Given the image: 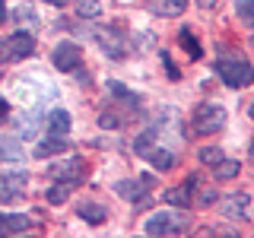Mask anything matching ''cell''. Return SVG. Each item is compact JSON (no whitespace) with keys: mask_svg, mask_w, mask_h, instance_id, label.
<instances>
[{"mask_svg":"<svg viewBox=\"0 0 254 238\" xmlns=\"http://www.w3.org/2000/svg\"><path fill=\"white\" fill-rule=\"evenodd\" d=\"M216 73H219V79L226 86L242 89V86H248L251 79H254V67L242 58V54H229V58H219L216 60Z\"/></svg>","mask_w":254,"mask_h":238,"instance_id":"cell-1","label":"cell"},{"mask_svg":"<svg viewBox=\"0 0 254 238\" xmlns=\"http://www.w3.org/2000/svg\"><path fill=\"white\" fill-rule=\"evenodd\" d=\"M190 219L185 213H153V216L146 219V226H143V232L146 235H181L188 232Z\"/></svg>","mask_w":254,"mask_h":238,"instance_id":"cell-2","label":"cell"},{"mask_svg":"<svg viewBox=\"0 0 254 238\" xmlns=\"http://www.w3.org/2000/svg\"><path fill=\"white\" fill-rule=\"evenodd\" d=\"M226 127V108L222 105H213V102H203L200 108L194 111V133L197 137H210Z\"/></svg>","mask_w":254,"mask_h":238,"instance_id":"cell-3","label":"cell"},{"mask_svg":"<svg viewBox=\"0 0 254 238\" xmlns=\"http://www.w3.org/2000/svg\"><path fill=\"white\" fill-rule=\"evenodd\" d=\"M32 51H35V38H32L29 32H16V35H10L0 45V63L22 60V58H29Z\"/></svg>","mask_w":254,"mask_h":238,"instance_id":"cell-4","label":"cell"},{"mask_svg":"<svg viewBox=\"0 0 254 238\" xmlns=\"http://www.w3.org/2000/svg\"><path fill=\"white\" fill-rule=\"evenodd\" d=\"M95 42H99V48L108 58H124V51H127V42L118 29H99L95 32Z\"/></svg>","mask_w":254,"mask_h":238,"instance_id":"cell-5","label":"cell"},{"mask_svg":"<svg viewBox=\"0 0 254 238\" xmlns=\"http://www.w3.org/2000/svg\"><path fill=\"white\" fill-rule=\"evenodd\" d=\"M22 190H26V175L22 172H3L0 175V203L16 200Z\"/></svg>","mask_w":254,"mask_h":238,"instance_id":"cell-6","label":"cell"},{"mask_svg":"<svg viewBox=\"0 0 254 238\" xmlns=\"http://www.w3.org/2000/svg\"><path fill=\"white\" fill-rule=\"evenodd\" d=\"M51 60H54V67L58 70H73V67H79V48L73 45V42H61L58 48H54V54H51Z\"/></svg>","mask_w":254,"mask_h":238,"instance_id":"cell-7","label":"cell"},{"mask_svg":"<svg viewBox=\"0 0 254 238\" xmlns=\"http://www.w3.org/2000/svg\"><path fill=\"white\" fill-rule=\"evenodd\" d=\"M149 184H153V178H149V175H143L140 181H121V184H118L115 190L124 197V200H133V203H140V200H143V194L149 190Z\"/></svg>","mask_w":254,"mask_h":238,"instance_id":"cell-8","label":"cell"},{"mask_svg":"<svg viewBox=\"0 0 254 238\" xmlns=\"http://www.w3.org/2000/svg\"><path fill=\"white\" fill-rule=\"evenodd\" d=\"M32 222L26 216H16V213H0V235H19L26 232Z\"/></svg>","mask_w":254,"mask_h":238,"instance_id":"cell-9","label":"cell"},{"mask_svg":"<svg viewBox=\"0 0 254 238\" xmlns=\"http://www.w3.org/2000/svg\"><path fill=\"white\" fill-rule=\"evenodd\" d=\"M76 213H79V219H86L89 226H102L105 222V206H99V203H79L76 206Z\"/></svg>","mask_w":254,"mask_h":238,"instance_id":"cell-10","label":"cell"},{"mask_svg":"<svg viewBox=\"0 0 254 238\" xmlns=\"http://www.w3.org/2000/svg\"><path fill=\"white\" fill-rule=\"evenodd\" d=\"M67 130H70V115H67L64 108L51 111V115H48V133H54V137H64Z\"/></svg>","mask_w":254,"mask_h":238,"instance_id":"cell-11","label":"cell"},{"mask_svg":"<svg viewBox=\"0 0 254 238\" xmlns=\"http://www.w3.org/2000/svg\"><path fill=\"white\" fill-rule=\"evenodd\" d=\"M149 6H153V13L159 16H181L188 6V0H149Z\"/></svg>","mask_w":254,"mask_h":238,"instance_id":"cell-12","label":"cell"},{"mask_svg":"<svg viewBox=\"0 0 254 238\" xmlns=\"http://www.w3.org/2000/svg\"><path fill=\"white\" fill-rule=\"evenodd\" d=\"M51 172L58 175V178H64V181H76L83 178V162L79 159H73V162H64V165H51Z\"/></svg>","mask_w":254,"mask_h":238,"instance_id":"cell-13","label":"cell"},{"mask_svg":"<svg viewBox=\"0 0 254 238\" xmlns=\"http://www.w3.org/2000/svg\"><path fill=\"white\" fill-rule=\"evenodd\" d=\"M194 184H197V181L190 178L188 184H181V187H169V190H165V200H169L172 206H190V194H188V190Z\"/></svg>","mask_w":254,"mask_h":238,"instance_id":"cell-14","label":"cell"},{"mask_svg":"<svg viewBox=\"0 0 254 238\" xmlns=\"http://www.w3.org/2000/svg\"><path fill=\"white\" fill-rule=\"evenodd\" d=\"M70 187H73V181H58V184H51L48 187V203L51 206H61V203H67V194H70Z\"/></svg>","mask_w":254,"mask_h":238,"instance_id":"cell-15","label":"cell"},{"mask_svg":"<svg viewBox=\"0 0 254 238\" xmlns=\"http://www.w3.org/2000/svg\"><path fill=\"white\" fill-rule=\"evenodd\" d=\"M245 206H248V194H235L232 200H226V203H222V213H226L229 219H242Z\"/></svg>","mask_w":254,"mask_h":238,"instance_id":"cell-16","label":"cell"},{"mask_svg":"<svg viewBox=\"0 0 254 238\" xmlns=\"http://www.w3.org/2000/svg\"><path fill=\"white\" fill-rule=\"evenodd\" d=\"M64 149H67L64 137H54V133H48V140H45V143H38L35 153H38V156H54V153H64Z\"/></svg>","mask_w":254,"mask_h":238,"instance_id":"cell-17","label":"cell"},{"mask_svg":"<svg viewBox=\"0 0 254 238\" xmlns=\"http://www.w3.org/2000/svg\"><path fill=\"white\" fill-rule=\"evenodd\" d=\"M146 159L153 162V169H172L175 165V156L169 149H146Z\"/></svg>","mask_w":254,"mask_h":238,"instance_id":"cell-18","label":"cell"},{"mask_svg":"<svg viewBox=\"0 0 254 238\" xmlns=\"http://www.w3.org/2000/svg\"><path fill=\"white\" fill-rule=\"evenodd\" d=\"M76 13L86 16V19H92V16L102 13V3H99V0H76Z\"/></svg>","mask_w":254,"mask_h":238,"instance_id":"cell-19","label":"cell"},{"mask_svg":"<svg viewBox=\"0 0 254 238\" xmlns=\"http://www.w3.org/2000/svg\"><path fill=\"white\" fill-rule=\"evenodd\" d=\"M238 169H242V165H238L235 159H229V162L222 159V162L216 165V178H222V181H226V178H235V175H238Z\"/></svg>","mask_w":254,"mask_h":238,"instance_id":"cell-20","label":"cell"},{"mask_svg":"<svg viewBox=\"0 0 254 238\" xmlns=\"http://www.w3.org/2000/svg\"><path fill=\"white\" fill-rule=\"evenodd\" d=\"M0 159H13L16 162V159H22V149L13 140H0Z\"/></svg>","mask_w":254,"mask_h":238,"instance_id":"cell-21","label":"cell"},{"mask_svg":"<svg viewBox=\"0 0 254 238\" xmlns=\"http://www.w3.org/2000/svg\"><path fill=\"white\" fill-rule=\"evenodd\" d=\"M200 162H203V165H219V162H222V149H219V146L200 149Z\"/></svg>","mask_w":254,"mask_h":238,"instance_id":"cell-22","label":"cell"},{"mask_svg":"<svg viewBox=\"0 0 254 238\" xmlns=\"http://www.w3.org/2000/svg\"><path fill=\"white\" fill-rule=\"evenodd\" d=\"M108 89L115 92V99H121V102H130V105H137V95H133L127 86H121V83H108Z\"/></svg>","mask_w":254,"mask_h":238,"instance_id":"cell-23","label":"cell"},{"mask_svg":"<svg viewBox=\"0 0 254 238\" xmlns=\"http://www.w3.org/2000/svg\"><path fill=\"white\" fill-rule=\"evenodd\" d=\"M235 13H238V19H242V22H248V26H254V0H242Z\"/></svg>","mask_w":254,"mask_h":238,"instance_id":"cell-24","label":"cell"},{"mask_svg":"<svg viewBox=\"0 0 254 238\" xmlns=\"http://www.w3.org/2000/svg\"><path fill=\"white\" fill-rule=\"evenodd\" d=\"M181 45L188 48V54H190V58H200V48H197L194 35H190V29H185V32H181Z\"/></svg>","mask_w":254,"mask_h":238,"instance_id":"cell-25","label":"cell"},{"mask_svg":"<svg viewBox=\"0 0 254 238\" xmlns=\"http://www.w3.org/2000/svg\"><path fill=\"white\" fill-rule=\"evenodd\" d=\"M197 203H203V206L216 203V194H213V190H200V197H197Z\"/></svg>","mask_w":254,"mask_h":238,"instance_id":"cell-26","label":"cell"},{"mask_svg":"<svg viewBox=\"0 0 254 238\" xmlns=\"http://www.w3.org/2000/svg\"><path fill=\"white\" fill-rule=\"evenodd\" d=\"M3 121H10V102L0 99V124H3Z\"/></svg>","mask_w":254,"mask_h":238,"instance_id":"cell-27","label":"cell"},{"mask_svg":"<svg viewBox=\"0 0 254 238\" xmlns=\"http://www.w3.org/2000/svg\"><path fill=\"white\" fill-rule=\"evenodd\" d=\"M99 124H105V127H118V121H115L111 115H102V118H99Z\"/></svg>","mask_w":254,"mask_h":238,"instance_id":"cell-28","label":"cell"},{"mask_svg":"<svg viewBox=\"0 0 254 238\" xmlns=\"http://www.w3.org/2000/svg\"><path fill=\"white\" fill-rule=\"evenodd\" d=\"M216 3H219V0H200V6H203V10H213Z\"/></svg>","mask_w":254,"mask_h":238,"instance_id":"cell-29","label":"cell"},{"mask_svg":"<svg viewBox=\"0 0 254 238\" xmlns=\"http://www.w3.org/2000/svg\"><path fill=\"white\" fill-rule=\"evenodd\" d=\"M45 3H54V6H67L70 0H45Z\"/></svg>","mask_w":254,"mask_h":238,"instance_id":"cell-30","label":"cell"},{"mask_svg":"<svg viewBox=\"0 0 254 238\" xmlns=\"http://www.w3.org/2000/svg\"><path fill=\"white\" fill-rule=\"evenodd\" d=\"M0 22H6V6H3V0H0Z\"/></svg>","mask_w":254,"mask_h":238,"instance_id":"cell-31","label":"cell"},{"mask_svg":"<svg viewBox=\"0 0 254 238\" xmlns=\"http://www.w3.org/2000/svg\"><path fill=\"white\" fill-rule=\"evenodd\" d=\"M251 156H254V140H251Z\"/></svg>","mask_w":254,"mask_h":238,"instance_id":"cell-32","label":"cell"},{"mask_svg":"<svg viewBox=\"0 0 254 238\" xmlns=\"http://www.w3.org/2000/svg\"><path fill=\"white\" fill-rule=\"evenodd\" d=\"M251 118H254V102H251Z\"/></svg>","mask_w":254,"mask_h":238,"instance_id":"cell-33","label":"cell"},{"mask_svg":"<svg viewBox=\"0 0 254 238\" xmlns=\"http://www.w3.org/2000/svg\"><path fill=\"white\" fill-rule=\"evenodd\" d=\"M251 48H254V38H251Z\"/></svg>","mask_w":254,"mask_h":238,"instance_id":"cell-34","label":"cell"}]
</instances>
